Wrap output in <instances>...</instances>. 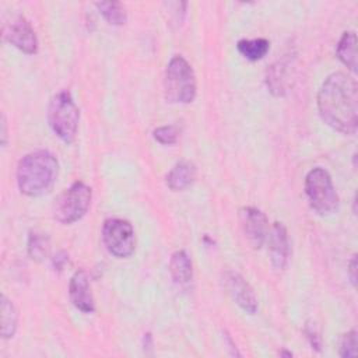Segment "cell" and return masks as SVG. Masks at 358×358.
<instances>
[{"label":"cell","mask_w":358,"mask_h":358,"mask_svg":"<svg viewBox=\"0 0 358 358\" xmlns=\"http://www.w3.org/2000/svg\"><path fill=\"white\" fill-rule=\"evenodd\" d=\"M305 193L310 207L319 215H330L337 211L338 196L326 169L317 166L306 173Z\"/></svg>","instance_id":"5"},{"label":"cell","mask_w":358,"mask_h":358,"mask_svg":"<svg viewBox=\"0 0 358 358\" xmlns=\"http://www.w3.org/2000/svg\"><path fill=\"white\" fill-rule=\"evenodd\" d=\"M268 242V253L271 264L282 270L289 259V241H288V232L282 222L275 221L271 228L268 229L267 239Z\"/></svg>","instance_id":"11"},{"label":"cell","mask_w":358,"mask_h":358,"mask_svg":"<svg viewBox=\"0 0 358 358\" xmlns=\"http://www.w3.org/2000/svg\"><path fill=\"white\" fill-rule=\"evenodd\" d=\"M0 310H1V337L11 338L18 326V313L14 303L6 296L1 295L0 298Z\"/></svg>","instance_id":"18"},{"label":"cell","mask_w":358,"mask_h":358,"mask_svg":"<svg viewBox=\"0 0 358 358\" xmlns=\"http://www.w3.org/2000/svg\"><path fill=\"white\" fill-rule=\"evenodd\" d=\"M102 239L110 255L129 257L136 249V234L131 224L123 218H108L102 225Z\"/></svg>","instance_id":"7"},{"label":"cell","mask_w":358,"mask_h":358,"mask_svg":"<svg viewBox=\"0 0 358 358\" xmlns=\"http://www.w3.org/2000/svg\"><path fill=\"white\" fill-rule=\"evenodd\" d=\"M196 179V166L190 161H179L166 175V185L171 190L179 192L189 187Z\"/></svg>","instance_id":"15"},{"label":"cell","mask_w":358,"mask_h":358,"mask_svg":"<svg viewBox=\"0 0 358 358\" xmlns=\"http://www.w3.org/2000/svg\"><path fill=\"white\" fill-rule=\"evenodd\" d=\"M67 263H69V255H67L64 250L57 252V253L52 257V264H53L55 270H57V271H62V270L66 267Z\"/></svg>","instance_id":"23"},{"label":"cell","mask_w":358,"mask_h":358,"mask_svg":"<svg viewBox=\"0 0 358 358\" xmlns=\"http://www.w3.org/2000/svg\"><path fill=\"white\" fill-rule=\"evenodd\" d=\"M59 162L46 150H36L24 155L17 165V186L20 192L29 197L48 193L57 178Z\"/></svg>","instance_id":"2"},{"label":"cell","mask_w":358,"mask_h":358,"mask_svg":"<svg viewBox=\"0 0 358 358\" xmlns=\"http://www.w3.org/2000/svg\"><path fill=\"white\" fill-rule=\"evenodd\" d=\"M3 38L27 55L38 52V38L29 21L24 15L14 17L3 27Z\"/></svg>","instance_id":"9"},{"label":"cell","mask_w":358,"mask_h":358,"mask_svg":"<svg viewBox=\"0 0 358 358\" xmlns=\"http://www.w3.org/2000/svg\"><path fill=\"white\" fill-rule=\"evenodd\" d=\"M238 52L248 60L256 62L263 59L268 49L270 42L266 38H255V39H241L236 43Z\"/></svg>","instance_id":"17"},{"label":"cell","mask_w":358,"mask_h":358,"mask_svg":"<svg viewBox=\"0 0 358 358\" xmlns=\"http://www.w3.org/2000/svg\"><path fill=\"white\" fill-rule=\"evenodd\" d=\"M323 122L336 131L352 136L358 126V85L355 78L337 71L324 78L317 92Z\"/></svg>","instance_id":"1"},{"label":"cell","mask_w":358,"mask_h":358,"mask_svg":"<svg viewBox=\"0 0 358 358\" xmlns=\"http://www.w3.org/2000/svg\"><path fill=\"white\" fill-rule=\"evenodd\" d=\"M221 281L228 295L242 310L249 315H255L257 312L259 302L256 294L250 284L239 273L234 270H225L221 275Z\"/></svg>","instance_id":"8"},{"label":"cell","mask_w":358,"mask_h":358,"mask_svg":"<svg viewBox=\"0 0 358 358\" xmlns=\"http://www.w3.org/2000/svg\"><path fill=\"white\" fill-rule=\"evenodd\" d=\"M95 7L112 25H123L127 21V11L119 1H96Z\"/></svg>","instance_id":"20"},{"label":"cell","mask_w":358,"mask_h":358,"mask_svg":"<svg viewBox=\"0 0 358 358\" xmlns=\"http://www.w3.org/2000/svg\"><path fill=\"white\" fill-rule=\"evenodd\" d=\"M80 122V109L69 91L55 94L48 106V123L53 133L64 143L76 138Z\"/></svg>","instance_id":"4"},{"label":"cell","mask_w":358,"mask_h":358,"mask_svg":"<svg viewBox=\"0 0 358 358\" xmlns=\"http://www.w3.org/2000/svg\"><path fill=\"white\" fill-rule=\"evenodd\" d=\"M196 76L183 56H173L164 74V92L171 103H190L196 96Z\"/></svg>","instance_id":"3"},{"label":"cell","mask_w":358,"mask_h":358,"mask_svg":"<svg viewBox=\"0 0 358 358\" xmlns=\"http://www.w3.org/2000/svg\"><path fill=\"white\" fill-rule=\"evenodd\" d=\"M69 296L71 303L84 313H92L95 310V301L91 292L88 275L84 270H77L69 282Z\"/></svg>","instance_id":"12"},{"label":"cell","mask_w":358,"mask_h":358,"mask_svg":"<svg viewBox=\"0 0 358 358\" xmlns=\"http://www.w3.org/2000/svg\"><path fill=\"white\" fill-rule=\"evenodd\" d=\"M340 357L354 358L357 357V331L352 329L347 331L340 343Z\"/></svg>","instance_id":"22"},{"label":"cell","mask_w":358,"mask_h":358,"mask_svg":"<svg viewBox=\"0 0 358 358\" xmlns=\"http://www.w3.org/2000/svg\"><path fill=\"white\" fill-rule=\"evenodd\" d=\"M7 122H6V116L1 115V144H6V138H7Z\"/></svg>","instance_id":"26"},{"label":"cell","mask_w":358,"mask_h":358,"mask_svg":"<svg viewBox=\"0 0 358 358\" xmlns=\"http://www.w3.org/2000/svg\"><path fill=\"white\" fill-rule=\"evenodd\" d=\"M152 136H154V138H155L159 144L171 145V144H175V143H176L178 136H179V130H178V127L173 126V124L161 126V127H157V129L152 131Z\"/></svg>","instance_id":"21"},{"label":"cell","mask_w":358,"mask_h":358,"mask_svg":"<svg viewBox=\"0 0 358 358\" xmlns=\"http://www.w3.org/2000/svg\"><path fill=\"white\" fill-rule=\"evenodd\" d=\"M347 271H348V277H350L351 284L355 287V284H357V255H352V257L350 259Z\"/></svg>","instance_id":"25"},{"label":"cell","mask_w":358,"mask_h":358,"mask_svg":"<svg viewBox=\"0 0 358 358\" xmlns=\"http://www.w3.org/2000/svg\"><path fill=\"white\" fill-rule=\"evenodd\" d=\"M239 221L242 231L255 249H260L268 235V221L259 208L242 207L239 210Z\"/></svg>","instance_id":"10"},{"label":"cell","mask_w":358,"mask_h":358,"mask_svg":"<svg viewBox=\"0 0 358 358\" xmlns=\"http://www.w3.org/2000/svg\"><path fill=\"white\" fill-rule=\"evenodd\" d=\"M266 83L268 91L275 96H282L287 94L291 84V59H281L273 63L266 76Z\"/></svg>","instance_id":"13"},{"label":"cell","mask_w":358,"mask_h":358,"mask_svg":"<svg viewBox=\"0 0 358 358\" xmlns=\"http://www.w3.org/2000/svg\"><path fill=\"white\" fill-rule=\"evenodd\" d=\"M28 255L35 262H42L50 250L49 236L39 231H31L28 236Z\"/></svg>","instance_id":"19"},{"label":"cell","mask_w":358,"mask_h":358,"mask_svg":"<svg viewBox=\"0 0 358 358\" xmlns=\"http://www.w3.org/2000/svg\"><path fill=\"white\" fill-rule=\"evenodd\" d=\"M169 271L175 284L180 288H187L193 280V266L189 255L185 250H176L169 260Z\"/></svg>","instance_id":"14"},{"label":"cell","mask_w":358,"mask_h":358,"mask_svg":"<svg viewBox=\"0 0 358 358\" xmlns=\"http://www.w3.org/2000/svg\"><path fill=\"white\" fill-rule=\"evenodd\" d=\"M340 62L352 73H357V35L354 31H345L336 49Z\"/></svg>","instance_id":"16"},{"label":"cell","mask_w":358,"mask_h":358,"mask_svg":"<svg viewBox=\"0 0 358 358\" xmlns=\"http://www.w3.org/2000/svg\"><path fill=\"white\" fill-rule=\"evenodd\" d=\"M92 190L81 180L74 182L55 201L53 217L64 225L81 220L90 208Z\"/></svg>","instance_id":"6"},{"label":"cell","mask_w":358,"mask_h":358,"mask_svg":"<svg viewBox=\"0 0 358 358\" xmlns=\"http://www.w3.org/2000/svg\"><path fill=\"white\" fill-rule=\"evenodd\" d=\"M306 334H308V338H309V341H310L312 348H315L316 351H320L322 343H320V337L317 336V333H316V330H315V326L308 324V326H306Z\"/></svg>","instance_id":"24"}]
</instances>
